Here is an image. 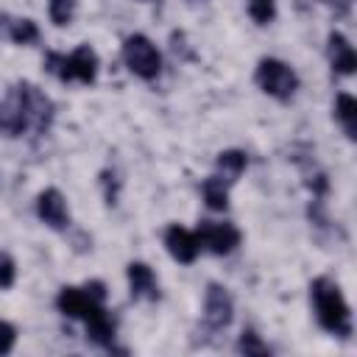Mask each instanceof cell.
Masks as SVG:
<instances>
[{"instance_id":"obj_16","label":"cell","mask_w":357,"mask_h":357,"mask_svg":"<svg viewBox=\"0 0 357 357\" xmlns=\"http://www.w3.org/2000/svg\"><path fill=\"white\" fill-rule=\"evenodd\" d=\"M335 117L340 120L346 137L354 139L357 137V100L349 92H340L337 95V100H335Z\"/></svg>"},{"instance_id":"obj_1","label":"cell","mask_w":357,"mask_h":357,"mask_svg":"<svg viewBox=\"0 0 357 357\" xmlns=\"http://www.w3.org/2000/svg\"><path fill=\"white\" fill-rule=\"evenodd\" d=\"M50 120H53V103L31 84H17L0 114V126H6L11 137H20L28 128L42 134L47 131Z\"/></svg>"},{"instance_id":"obj_3","label":"cell","mask_w":357,"mask_h":357,"mask_svg":"<svg viewBox=\"0 0 357 357\" xmlns=\"http://www.w3.org/2000/svg\"><path fill=\"white\" fill-rule=\"evenodd\" d=\"M45 70L56 75L59 81H81L92 84L98 78V53L89 45H78L70 56L64 53H47L45 56Z\"/></svg>"},{"instance_id":"obj_7","label":"cell","mask_w":357,"mask_h":357,"mask_svg":"<svg viewBox=\"0 0 357 357\" xmlns=\"http://www.w3.org/2000/svg\"><path fill=\"white\" fill-rule=\"evenodd\" d=\"M231 315H234V301H231L229 290L212 282L204 296V324L212 332H220L231 324Z\"/></svg>"},{"instance_id":"obj_14","label":"cell","mask_w":357,"mask_h":357,"mask_svg":"<svg viewBox=\"0 0 357 357\" xmlns=\"http://www.w3.org/2000/svg\"><path fill=\"white\" fill-rule=\"evenodd\" d=\"M0 39H8L14 45H33L39 39V28L28 17H8L0 14Z\"/></svg>"},{"instance_id":"obj_5","label":"cell","mask_w":357,"mask_h":357,"mask_svg":"<svg viewBox=\"0 0 357 357\" xmlns=\"http://www.w3.org/2000/svg\"><path fill=\"white\" fill-rule=\"evenodd\" d=\"M123 61L142 81H153L162 73V56H159L156 45L145 33L126 36V42H123Z\"/></svg>"},{"instance_id":"obj_6","label":"cell","mask_w":357,"mask_h":357,"mask_svg":"<svg viewBox=\"0 0 357 357\" xmlns=\"http://www.w3.org/2000/svg\"><path fill=\"white\" fill-rule=\"evenodd\" d=\"M195 237H198L201 248H206L218 257L231 254L243 240V234L234 223H218V220H201L195 229Z\"/></svg>"},{"instance_id":"obj_2","label":"cell","mask_w":357,"mask_h":357,"mask_svg":"<svg viewBox=\"0 0 357 357\" xmlns=\"http://www.w3.org/2000/svg\"><path fill=\"white\" fill-rule=\"evenodd\" d=\"M310 298L315 307V318L326 332H332L337 337L351 335V310H349L340 287L332 279H326V276L315 279L310 284Z\"/></svg>"},{"instance_id":"obj_8","label":"cell","mask_w":357,"mask_h":357,"mask_svg":"<svg viewBox=\"0 0 357 357\" xmlns=\"http://www.w3.org/2000/svg\"><path fill=\"white\" fill-rule=\"evenodd\" d=\"M36 215H39V220L47 223L50 229H59V231H61V229L70 226L67 201H64V195H61L56 187L42 190V192L36 195Z\"/></svg>"},{"instance_id":"obj_11","label":"cell","mask_w":357,"mask_h":357,"mask_svg":"<svg viewBox=\"0 0 357 357\" xmlns=\"http://www.w3.org/2000/svg\"><path fill=\"white\" fill-rule=\"evenodd\" d=\"M326 53H329V64H332L335 73H340V75H351V73L357 70V53H354L351 42H349L343 33H337V31L329 33Z\"/></svg>"},{"instance_id":"obj_20","label":"cell","mask_w":357,"mask_h":357,"mask_svg":"<svg viewBox=\"0 0 357 357\" xmlns=\"http://www.w3.org/2000/svg\"><path fill=\"white\" fill-rule=\"evenodd\" d=\"M237 351L240 354H268V346L259 340V335L254 332V329H245L243 335H240V340H237Z\"/></svg>"},{"instance_id":"obj_17","label":"cell","mask_w":357,"mask_h":357,"mask_svg":"<svg viewBox=\"0 0 357 357\" xmlns=\"http://www.w3.org/2000/svg\"><path fill=\"white\" fill-rule=\"evenodd\" d=\"M215 165H218V170L223 173L220 178H226V181H234L243 170H245V165H248V156H245V151H237V148H231V151H220L218 153V159H215Z\"/></svg>"},{"instance_id":"obj_21","label":"cell","mask_w":357,"mask_h":357,"mask_svg":"<svg viewBox=\"0 0 357 357\" xmlns=\"http://www.w3.org/2000/svg\"><path fill=\"white\" fill-rule=\"evenodd\" d=\"M14 279H17V265H14V259H11V254L0 251V290H8V287L14 284Z\"/></svg>"},{"instance_id":"obj_4","label":"cell","mask_w":357,"mask_h":357,"mask_svg":"<svg viewBox=\"0 0 357 357\" xmlns=\"http://www.w3.org/2000/svg\"><path fill=\"white\" fill-rule=\"evenodd\" d=\"M254 81H257V86L265 92V95H271V98H276V100H290L293 95H296V89H298V75H296V70L287 64V61H282V59H262L259 64H257V73H254Z\"/></svg>"},{"instance_id":"obj_22","label":"cell","mask_w":357,"mask_h":357,"mask_svg":"<svg viewBox=\"0 0 357 357\" xmlns=\"http://www.w3.org/2000/svg\"><path fill=\"white\" fill-rule=\"evenodd\" d=\"M17 343V329L8 321H0V354H8Z\"/></svg>"},{"instance_id":"obj_9","label":"cell","mask_w":357,"mask_h":357,"mask_svg":"<svg viewBox=\"0 0 357 357\" xmlns=\"http://www.w3.org/2000/svg\"><path fill=\"white\" fill-rule=\"evenodd\" d=\"M165 245H167V254H170L176 262H184V265L195 262V257H198V251H201V243H198L195 231H190V229H184V226H170V229L165 231Z\"/></svg>"},{"instance_id":"obj_12","label":"cell","mask_w":357,"mask_h":357,"mask_svg":"<svg viewBox=\"0 0 357 357\" xmlns=\"http://www.w3.org/2000/svg\"><path fill=\"white\" fill-rule=\"evenodd\" d=\"M84 324H86V340H92L95 346L112 349V340H114L117 326H114V318L106 312L103 304H98V307L84 318Z\"/></svg>"},{"instance_id":"obj_18","label":"cell","mask_w":357,"mask_h":357,"mask_svg":"<svg viewBox=\"0 0 357 357\" xmlns=\"http://www.w3.org/2000/svg\"><path fill=\"white\" fill-rule=\"evenodd\" d=\"M75 6H78V0H50L47 14H50L53 25H70L75 17Z\"/></svg>"},{"instance_id":"obj_19","label":"cell","mask_w":357,"mask_h":357,"mask_svg":"<svg viewBox=\"0 0 357 357\" xmlns=\"http://www.w3.org/2000/svg\"><path fill=\"white\" fill-rule=\"evenodd\" d=\"M248 14L257 25H268L276 17V0H248Z\"/></svg>"},{"instance_id":"obj_13","label":"cell","mask_w":357,"mask_h":357,"mask_svg":"<svg viewBox=\"0 0 357 357\" xmlns=\"http://www.w3.org/2000/svg\"><path fill=\"white\" fill-rule=\"evenodd\" d=\"M126 276H128V287H131V296L134 298H148V301H156L159 298L156 276H153V271L145 262H128Z\"/></svg>"},{"instance_id":"obj_23","label":"cell","mask_w":357,"mask_h":357,"mask_svg":"<svg viewBox=\"0 0 357 357\" xmlns=\"http://www.w3.org/2000/svg\"><path fill=\"white\" fill-rule=\"evenodd\" d=\"M84 290H86L95 301H106V284H103V282H86Z\"/></svg>"},{"instance_id":"obj_10","label":"cell","mask_w":357,"mask_h":357,"mask_svg":"<svg viewBox=\"0 0 357 357\" xmlns=\"http://www.w3.org/2000/svg\"><path fill=\"white\" fill-rule=\"evenodd\" d=\"M98 304H103V301H95L84 287H61L59 296H56V307L67 318H81L84 321Z\"/></svg>"},{"instance_id":"obj_15","label":"cell","mask_w":357,"mask_h":357,"mask_svg":"<svg viewBox=\"0 0 357 357\" xmlns=\"http://www.w3.org/2000/svg\"><path fill=\"white\" fill-rule=\"evenodd\" d=\"M201 195H204V201H206L209 209L223 212V209L229 206V187H226V178H220V176H209V178H204V184H201Z\"/></svg>"}]
</instances>
